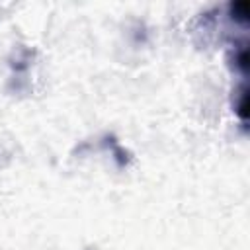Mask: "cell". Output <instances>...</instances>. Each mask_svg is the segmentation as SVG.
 <instances>
[{
	"instance_id": "cell-1",
	"label": "cell",
	"mask_w": 250,
	"mask_h": 250,
	"mask_svg": "<svg viewBox=\"0 0 250 250\" xmlns=\"http://www.w3.org/2000/svg\"><path fill=\"white\" fill-rule=\"evenodd\" d=\"M230 14H232V18H234L236 21L246 23V21H248V14H250V4H248L246 0L234 2V4H230Z\"/></svg>"
},
{
	"instance_id": "cell-2",
	"label": "cell",
	"mask_w": 250,
	"mask_h": 250,
	"mask_svg": "<svg viewBox=\"0 0 250 250\" xmlns=\"http://www.w3.org/2000/svg\"><path fill=\"white\" fill-rule=\"evenodd\" d=\"M236 113L242 121H246L248 117V88L242 86L240 88V94H238V104H236Z\"/></svg>"
}]
</instances>
